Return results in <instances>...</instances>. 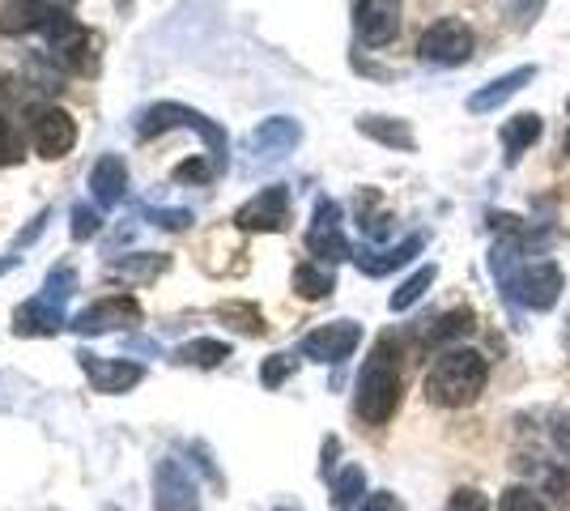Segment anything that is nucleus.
Masks as SVG:
<instances>
[{
	"label": "nucleus",
	"instance_id": "32",
	"mask_svg": "<svg viewBox=\"0 0 570 511\" xmlns=\"http://www.w3.org/2000/svg\"><path fill=\"white\" fill-rule=\"evenodd\" d=\"M98 235V214L95 209H72V239H95Z\"/></svg>",
	"mask_w": 570,
	"mask_h": 511
},
{
	"label": "nucleus",
	"instance_id": "31",
	"mask_svg": "<svg viewBox=\"0 0 570 511\" xmlns=\"http://www.w3.org/2000/svg\"><path fill=\"white\" fill-rule=\"evenodd\" d=\"M163 268H167V261H163V256H158V261H119V265H111V273H116V277H154V273H163Z\"/></svg>",
	"mask_w": 570,
	"mask_h": 511
},
{
	"label": "nucleus",
	"instance_id": "4",
	"mask_svg": "<svg viewBox=\"0 0 570 511\" xmlns=\"http://www.w3.org/2000/svg\"><path fill=\"white\" fill-rule=\"evenodd\" d=\"M473 30L460 22V18H439L434 26L422 30L417 39V56L426 65H439V69H455V65H469L473 60Z\"/></svg>",
	"mask_w": 570,
	"mask_h": 511
},
{
	"label": "nucleus",
	"instance_id": "7",
	"mask_svg": "<svg viewBox=\"0 0 570 511\" xmlns=\"http://www.w3.org/2000/svg\"><path fill=\"white\" fill-rule=\"evenodd\" d=\"M354 30L362 43L383 48L401 30V0H357L354 4Z\"/></svg>",
	"mask_w": 570,
	"mask_h": 511
},
{
	"label": "nucleus",
	"instance_id": "11",
	"mask_svg": "<svg viewBox=\"0 0 570 511\" xmlns=\"http://www.w3.org/2000/svg\"><path fill=\"white\" fill-rule=\"evenodd\" d=\"M307 247L324 261H345L350 256V244L341 235V205L336 200H320L315 205V226L307 235Z\"/></svg>",
	"mask_w": 570,
	"mask_h": 511
},
{
	"label": "nucleus",
	"instance_id": "34",
	"mask_svg": "<svg viewBox=\"0 0 570 511\" xmlns=\"http://www.w3.org/2000/svg\"><path fill=\"white\" fill-rule=\"evenodd\" d=\"M452 511H490V503H485L481 490H455Z\"/></svg>",
	"mask_w": 570,
	"mask_h": 511
},
{
	"label": "nucleus",
	"instance_id": "8",
	"mask_svg": "<svg viewBox=\"0 0 570 511\" xmlns=\"http://www.w3.org/2000/svg\"><path fill=\"white\" fill-rule=\"evenodd\" d=\"M238 230H285L289 226V193L282 184L264 188L261 196H252L235 214Z\"/></svg>",
	"mask_w": 570,
	"mask_h": 511
},
{
	"label": "nucleus",
	"instance_id": "12",
	"mask_svg": "<svg viewBox=\"0 0 570 511\" xmlns=\"http://www.w3.org/2000/svg\"><path fill=\"white\" fill-rule=\"evenodd\" d=\"M537 77V69L532 65H523V69H511V73L494 77L490 86H481V90H473V98H469V111H476V116H485V111H499L507 98H515Z\"/></svg>",
	"mask_w": 570,
	"mask_h": 511
},
{
	"label": "nucleus",
	"instance_id": "5",
	"mask_svg": "<svg viewBox=\"0 0 570 511\" xmlns=\"http://www.w3.org/2000/svg\"><path fill=\"white\" fill-rule=\"evenodd\" d=\"M30 141H35L39 158L56 163V158H65L77 146V120H72L69 111H60V107H43L30 120Z\"/></svg>",
	"mask_w": 570,
	"mask_h": 511
},
{
	"label": "nucleus",
	"instance_id": "9",
	"mask_svg": "<svg viewBox=\"0 0 570 511\" xmlns=\"http://www.w3.org/2000/svg\"><path fill=\"white\" fill-rule=\"evenodd\" d=\"M170 124H191V128H196V132L209 141V149L217 154V163H222V154H226V132H222L217 124L205 120V116L188 111V107H170V102L154 107V111L141 120V137H158V132H163V128H170Z\"/></svg>",
	"mask_w": 570,
	"mask_h": 511
},
{
	"label": "nucleus",
	"instance_id": "20",
	"mask_svg": "<svg viewBox=\"0 0 570 511\" xmlns=\"http://www.w3.org/2000/svg\"><path fill=\"white\" fill-rule=\"evenodd\" d=\"M357 132H366L371 141H380V146H392V149H413V128L404 120H383V116H362L357 120Z\"/></svg>",
	"mask_w": 570,
	"mask_h": 511
},
{
	"label": "nucleus",
	"instance_id": "27",
	"mask_svg": "<svg viewBox=\"0 0 570 511\" xmlns=\"http://www.w3.org/2000/svg\"><path fill=\"white\" fill-rule=\"evenodd\" d=\"M217 316L235 320L238 333H252V337H261L264 333V316L256 312V307H247V303H226V307H217Z\"/></svg>",
	"mask_w": 570,
	"mask_h": 511
},
{
	"label": "nucleus",
	"instance_id": "10",
	"mask_svg": "<svg viewBox=\"0 0 570 511\" xmlns=\"http://www.w3.org/2000/svg\"><path fill=\"white\" fill-rule=\"evenodd\" d=\"M141 324V307L132 294H111V298H98L95 307H86L77 316V328L81 333H107V328H132Z\"/></svg>",
	"mask_w": 570,
	"mask_h": 511
},
{
	"label": "nucleus",
	"instance_id": "30",
	"mask_svg": "<svg viewBox=\"0 0 570 511\" xmlns=\"http://www.w3.org/2000/svg\"><path fill=\"white\" fill-rule=\"evenodd\" d=\"M546 494L553 511H570V469H553L546 478Z\"/></svg>",
	"mask_w": 570,
	"mask_h": 511
},
{
	"label": "nucleus",
	"instance_id": "24",
	"mask_svg": "<svg viewBox=\"0 0 570 511\" xmlns=\"http://www.w3.org/2000/svg\"><path fill=\"white\" fill-rule=\"evenodd\" d=\"M434 277H439V268L422 265L417 273H413V277H409V282H401V291L392 294V312H409V307H413V303H417V298H422V294L434 286Z\"/></svg>",
	"mask_w": 570,
	"mask_h": 511
},
{
	"label": "nucleus",
	"instance_id": "39",
	"mask_svg": "<svg viewBox=\"0 0 570 511\" xmlns=\"http://www.w3.org/2000/svg\"><path fill=\"white\" fill-rule=\"evenodd\" d=\"M567 107H570V102H567Z\"/></svg>",
	"mask_w": 570,
	"mask_h": 511
},
{
	"label": "nucleus",
	"instance_id": "13",
	"mask_svg": "<svg viewBox=\"0 0 570 511\" xmlns=\"http://www.w3.org/2000/svg\"><path fill=\"white\" fill-rule=\"evenodd\" d=\"M81 366L90 371V384H95V392H128L137 389L145 380V371L137 363H102L98 354H81Z\"/></svg>",
	"mask_w": 570,
	"mask_h": 511
},
{
	"label": "nucleus",
	"instance_id": "26",
	"mask_svg": "<svg viewBox=\"0 0 570 511\" xmlns=\"http://www.w3.org/2000/svg\"><path fill=\"white\" fill-rule=\"evenodd\" d=\"M362 490H366V473H362L357 464H350V469L336 478V487H333L336 511H350L354 503H362Z\"/></svg>",
	"mask_w": 570,
	"mask_h": 511
},
{
	"label": "nucleus",
	"instance_id": "21",
	"mask_svg": "<svg viewBox=\"0 0 570 511\" xmlns=\"http://www.w3.org/2000/svg\"><path fill=\"white\" fill-rule=\"evenodd\" d=\"M333 273L320 265H298L294 268V294L298 298H307V303H320V298H328L333 294Z\"/></svg>",
	"mask_w": 570,
	"mask_h": 511
},
{
	"label": "nucleus",
	"instance_id": "28",
	"mask_svg": "<svg viewBox=\"0 0 570 511\" xmlns=\"http://www.w3.org/2000/svg\"><path fill=\"white\" fill-rule=\"evenodd\" d=\"M13 163H22V132L18 124L0 116V167H13Z\"/></svg>",
	"mask_w": 570,
	"mask_h": 511
},
{
	"label": "nucleus",
	"instance_id": "38",
	"mask_svg": "<svg viewBox=\"0 0 570 511\" xmlns=\"http://www.w3.org/2000/svg\"><path fill=\"white\" fill-rule=\"evenodd\" d=\"M562 149H567V154H570V132H567V141H562Z\"/></svg>",
	"mask_w": 570,
	"mask_h": 511
},
{
	"label": "nucleus",
	"instance_id": "2",
	"mask_svg": "<svg viewBox=\"0 0 570 511\" xmlns=\"http://www.w3.org/2000/svg\"><path fill=\"white\" fill-rule=\"evenodd\" d=\"M490 384V363L476 350H448L426 371V401L439 410H464Z\"/></svg>",
	"mask_w": 570,
	"mask_h": 511
},
{
	"label": "nucleus",
	"instance_id": "6",
	"mask_svg": "<svg viewBox=\"0 0 570 511\" xmlns=\"http://www.w3.org/2000/svg\"><path fill=\"white\" fill-rule=\"evenodd\" d=\"M357 341H362V328L354 320H333V324H324V328L303 337V354L311 363H345L357 350Z\"/></svg>",
	"mask_w": 570,
	"mask_h": 511
},
{
	"label": "nucleus",
	"instance_id": "36",
	"mask_svg": "<svg viewBox=\"0 0 570 511\" xmlns=\"http://www.w3.org/2000/svg\"><path fill=\"white\" fill-rule=\"evenodd\" d=\"M553 443L562 448V456L570 461V414H567V417H558V426H553Z\"/></svg>",
	"mask_w": 570,
	"mask_h": 511
},
{
	"label": "nucleus",
	"instance_id": "15",
	"mask_svg": "<svg viewBox=\"0 0 570 511\" xmlns=\"http://www.w3.org/2000/svg\"><path fill=\"white\" fill-rule=\"evenodd\" d=\"M541 132H546V120L537 116V111H520V116H511V120L502 124V146H507V163L515 167L528 149L541 141Z\"/></svg>",
	"mask_w": 570,
	"mask_h": 511
},
{
	"label": "nucleus",
	"instance_id": "16",
	"mask_svg": "<svg viewBox=\"0 0 570 511\" xmlns=\"http://www.w3.org/2000/svg\"><path fill=\"white\" fill-rule=\"evenodd\" d=\"M90 188H95L98 205H116V200H124V193H128V170H124V163H119L116 154L98 158V167L90 170Z\"/></svg>",
	"mask_w": 570,
	"mask_h": 511
},
{
	"label": "nucleus",
	"instance_id": "22",
	"mask_svg": "<svg viewBox=\"0 0 570 511\" xmlns=\"http://www.w3.org/2000/svg\"><path fill=\"white\" fill-rule=\"evenodd\" d=\"M473 328H476L473 307H455V312H448V316H439V324L430 328V341H434V345H443V341H460V337H469Z\"/></svg>",
	"mask_w": 570,
	"mask_h": 511
},
{
	"label": "nucleus",
	"instance_id": "14",
	"mask_svg": "<svg viewBox=\"0 0 570 511\" xmlns=\"http://www.w3.org/2000/svg\"><path fill=\"white\" fill-rule=\"evenodd\" d=\"M48 18H51V4H43V0H0V35L43 30Z\"/></svg>",
	"mask_w": 570,
	"mask_h": 511
},
{
	"label": "nucleus",
	"instance_id": "3",
	"mask_svg": "<svg viewBox=\"0 0 570 511\" xmlns=\"http://www.w3.org/2000/svg\"><path fill=\"white\" fill-rule=\"evenodd\" d=\"M401 366H396V354H392V341L383 337L375 345V354L366 358L362 375H357V396H354V410L366 426H387L396 410H401Z\"/></svg>",
	"mask_w": 570,
	"mask_h": 511
},
{
	"label": "nucleus",
	"instance_id": "29",
	"mask_svg": "<svg viewBox=\"0 0 570 511\" xmlns=\"http://www.w3.org/2000/svg\"><path fill=\"white\" fill-rule=\"evenodd\" d=\"M499 511H549V508L541 503V494H532L528 487H511L502 490Z\"/></svg>",
	"mask_w": 570,
	"mask_h": 511
},
{
	"label": "nucleus",
	"instance_id": "35",
	"mask_svg": "<svg viewBox=\"0 0 570 511\" xmlns=\"http://www.w3.org/2000/svg\"><path fill=\"white\" fill-rule=\"evenodd\" d=\"M175 179H179V184H188V179H209V167H205V163H184V167L175 170Z\"/></svg>",
	"mask_w": 570,
	"mask_h": 511
},
{
	"label": "nucleus",
	"instance_id": "17",
	"mask_svg": "<svg viewBox=\"0 0 570 511\" xmlns=\"http://www.w3.org/2000/svg\"><path fill=\"white\" fill-rule=\"evenodd\" d=\"M422 235H409L404 244H396V247H387V252H362V256H354L357 261V268L362 273H371V277H383V273H392V268H401V265H409L417 252H422Z\"/></svg>",
	"mask_w": 570,
	"mask_h": 511
},
{
	"label": "nucleus",
	"instance_id": "19",
	"mask_svg": "<svg viewBox=\"0 0 570 511\" xmlns=\"http://www.w3.org/2000/svg\"><path fill=\"white\" fill-rule=\"evenodd\" d=\"M158 511H196V490L184 473H175V464L158 469Z\"/></svg>",
	"mask_w": 570,
	"mask_h": 511
},
{
	"label": "nucleus",
	"instance_id": "1",
	"mask_svg": "<svg viewBox=\"0 0 570 511\" xmlns=\"http://www.w3.org/2000/svg\"><path fill=\"white\" fill-rule=\"evenodd\" d=\"M490 268L502 282L507 298H515L528 312H549L558 303V294H562V268L553 261H520V252L511 244L494 247Z\"/></svg>",
	"mask_w": 570,
	"mask_h": 511
},
{
	"label": "nucleus",
	"instance_id": "18",
	"mask_svg": "<svg viewBox=\"0 0 570 511\" xmlns=\"http://www.w3.org/2000/svg\"><path fill=\"white\" fill-rule=\"evenodd\" d=\"M98 39L90 30H77L65 43H56V60L69 69V73H95L98 69Z\"/></svg>",
	"mask_w": 570,
	"mask_h": 511
},
{
	"label": "nucleus",
	"instance_id": "23",
	"mask_svg": "<svg viewBox=\"0 0 570 511\" xmlns=\"http://www.w3.org/2000/svg\"><path fill=\"white\" fill-rule=\"evenodd\" d=\"M298 137H303V128L294 120H282V116H277V120H268L264 128H256L252 141L261 149H289V146H298Z\"/></svg>",
	"mask_w": 570,
	"mask_h": 511
},
{
	"label": "nucleus",
	"instance_id": "37",
	"mask_svg": "<svg viewBox=\"0 0 570 511\" xmlns=\"http://www.w3.org/2000/svg\"><path fill=\"white\" fill-rule=\"evenodd\" d=\"M362 511H404V508L396 503V499H392V494H375V499H371V503H366Z\"/></svg>",
	"mask_w": 570,
	"mask_h": 511
},
{
	"label": "nucleus",
	"instance_id": "33",
	"mask_svg": "<svg viewBox=\"0 0 570 511\" xmlns=\"http://www.w3.org/2000/svg\"><path fill=\"white\" fill-rule=\"evenodd\" d=\"M289 371H294V363H289L285 354H273V358L264 363V384H268V389H277L282 380H289Z\"/></svg>",
	"mask_w": 570,
	"mask_h": 511
},
{
	"label": "nucleus",
	"instance_id": "25",
	"mask_svg": "<svg viewBox=\"0 0 570 511\" xmlns=\"http://www.w3.org/2000/svg\"><path fill=\"white\" fill-rule=\"evenodd\" d=\"M230 358V345L226 341H188L184 350H179V363H191V366H217Z\"/></svg>",
	"mask_w": 570,
	"mask_h": 511
}]
</instances>
